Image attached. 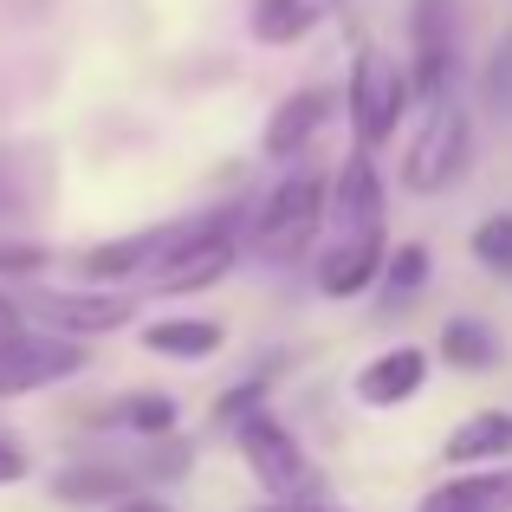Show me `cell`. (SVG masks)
Returning <instances> with one entry per match:
<instances>
[{
  "label": "cell",
  "instance_id": "1",
  "mask_svg": "<svg viewBox=\"0 0 512 512\" xmlns=\"http://www.w3.org/2000/svg\"><path fill=\"white\" fill-rule=\"evenodd\" d=\"M234 441H240V454H247V467H253V480H260L273 500H312L318 493V467H312V454L299 448V435H292L286 422H273L266 409H247L234 422Z\"/></svg>",
  "mask_w": 512,
  "mask_h": 512
},
{
  "label": "cell",
  "instance_id": "2",
  "mask_svg": "<svg viewBox=\"0 0 512 512\" xmlns=\"http://www.w3.org/2000/svg\"><path fill=\"white\" fill-rule=\"evenodd\" d=\"M467 150H474V124H467V111L454 104V91H448V98L428 104L422 137H415L409 156H402V188H415V195H441L448 182H461Z\"/></svg>",
  "mask_w": 512,
  "mask_h": 512
},
{
  "label": "cell",
  "instance_id": "3",
  "mask_svg": "<svg viewBox=\"0 0 512 512\" xmlns=\"http://www.w3.org/2000/svg\"><path fill=\"white\" fill-rule=\"evenodd\" d=\"M402 111H409V72L376 46L357 52V65H350V124H357V137H363V156L396 137Z\"/></svg>",
  "mask_w": 512,
  "mask_h": 512
},
{
  "label": "cell",
  "instance_id": "4",
  "mask_svg": "<svg viewBox=\"0 0 512 512\" xmlns=\"http://www.w3.org/2000/svg\"><path fill=\"white\" fill-rule=\"evenodd\" d=\"M318 221H325V182H318V175H286V182L260 201L247 240L266 260H292V253L318 234Z\"/></svg>",
  "mask_w": 512,
  "mask_h": 512
},
{
  "label": "cell",
  "instance_id": "5",
  "mask_svg": "<svg viewBox=\"0 0 512 512\" xmlns=\"http://www.w3.org/2000/svg\"><path fill=\"white\" fill-rule=\"evenodd\" d=\"M78 370H85V350L72 338H52V331H7L0 338V396H33V389H52Z\"/></svg>",
  "mask_w": 512,
  "mask_h": 512
},
{
  "label": "cell",
  "instance_id": "6",
  "mask_svg": "<svg viewBox=\"0 0 512 512\" xmlns=\"http://www.w3.org/2000/svg\"><path fill=\"white\" fill-rule=\"evenodd\" d=\"M208 221H163V227H143V234H124V240H104V247H85L78 253V273L85 279H130V273H156L169 266L188 240L201 234Z\"/></svg>",
  "mask_w": 512,
  "mask_h": 512
},
{
  "label": "cell",
  "instance_id": "7",
  "mask_svg": "<svg viewBox=\"0 0 512 512\" xmlns=\"http://www.w3.org/2000/svg\"><path fill=\"white\" fill-rule=\"evenodd\" d=\"M234 260H240V234H234V221H227V214H214V221L201 227V234L188 240V247L175 253L169 266H156L150 286H156V292H201V286H221V279L234 273Z\"/></svg>",
  "mask_w": 512,
  "mask_h": 512
},
{
  "label": "cell",
  "instance_id": "8",
  "mask_svg": "<svg viewBox=\"0 0 512 512\" xmlns=\"http://www.w3.org/2000/svg\"><path fill=\"white\" fill-rule=\"evenodd\" d=\"M33 318L104 338V331H117V325L137 318V299H130V292H33Z\"/></svg>",
  "mask_w": 512,
  "mask_h": 512
},
{
  "label": "cell",
  "instance_id": "9",
  "mask_svg": "<svg viewBox=\"0 0 512 512\" xmlns=\"http://www.w3.org/2000/svg\"><path fill=\"white\" fill-rule=\"evenodd\" d=\"M422 383H428V350L396 344V350H383V357L363 363L350 389H357L363 409H402L409 396H422Z\"/></svg>",
  "mask_w": 512,
  "mask_h": 512
},
{
  "label": "cell",
  "instance_id": "10",
  "mask_svg": "<svg viewBox=\"0 0 512 512\" xmlns=\"http://www.w3.org/2000/svg\"><path fill=\"white\" fill-rule=\"evenodd\" d=\"M383 234H344L338 247L325 253V266H318V292L325 299H357V292L376 286V273H383Z\"/></svg>",
  "mask_w": 512,
  "mask_h": 512
},
{
  "label": "cell",
  "instance_id": "11",
  "mask_svg": "<svg viewBox=\"0 0 512 512\" xmlns=\"http://www.w3.org/2000/svg\"><path fill=\"white\" fill-rule=\"evenodd\" d=\"M441 461L448 467H506L512 461V415L506 409H480L441 441Z\"/></svg>",
  "mask_w": 512,
  "mask_h": 512
},
{
  "label": "cell",
  "instance_id": "12",
  "mask_svg": "<svg viewBox=\"0 0 512 512\" xmlns=\"http://www.w3.org/2000/svg\"><path fill=\"white\" fill-rule=\"evenodd\" d=\"M331 117V98L325 91H292V98H279V111L266 117V156H279V163H292V156L305 150V143L318 137V124Z\"/></svg>",
  "mask_w": 512,
  "mask_h": 512
},
{
  "label": "cell",
  "instance_id": "13",
  "mask_svg": "<svg viewBox=\"0 0 512 512\" xmlns=\"http://www.w3.org/2000/svg\"><path fill=\"white\" fill-rule=\"evenodd\" d=\"M338 227L344 234H383V182L370 156H350L338 169Z\"/></svg>",
  "mask_w": 512,
  "mask_h": 512
},
{
  "label": "cell",
  "instance_id": "14",
  "mask_svg": "<svg viewBox=\"0 0 512 512\" xmlns=\"http://www.w3.org/2000/svg\"><path fill=\"white\" fill-rule=\"evenodd\" d=\"M422 512H512V467L441 480V487L422 500Z\"/></svg>",
  "mask_w": 512,
  "mask_h": 512
},
{
  "label": "cell",
  "instance_id": "15",
  "mask_svg": "<svg viewBox=\"0 0 512 512\" xmlns=\"http://www.w3.org/2000/svg\"><path fill=\"white\" fill-rule=\"evenodd\" d=\"M91 428H130V435H143V441H163L175 428V402L156 396V389H137V396L104 402V409L91 415Z\"/></svg>",
  "mask_w": 512,
  "mask_h": 512
},
{
  "label": "cell",
  "instance_id": "16",
  "mask_svg": "<svg viewBox=\"0 0 512 512\" xmlns=\"http://www.w3.org/2000/svg\"><path fill=\"white\" fill-rule=\"evenodd\" d=\"M312 20H318L312 0H247V33L260 46H299Z\"/></svg>",
  "mask_w": 512,
  "mask_h": 512
},
{
  "label": "cell",
  "instance_id": "17",
  "mask_svg": "<svg viewBox=\"0 0 512 512\" xmlns=\"http://www.w3.org/2000/svg\"><path fill=\"white\" fill-rule=\"evenodd\" d=\"M143 487V474L137 467H65L59 480H52V493L59 500H130V493Z\"/></svg>",
  "mask_w": 512,
  "mask_h": 512
},
{
  "label": "cell",
  "instance_id": "18",
  "mask_svg": "<svg viewBox=\"0 0 512 512\" xmlns=\"http://www.w3.org/2000/svg\"><path fill=\"white\" fill-rule=\"evenodd\" d=\"M143 350H156V357H214L221 350V325L214 318H169V325H150L143 331Z\"/></svg>",
  "mask_w": 512,
  "mask_h": 512
},
{
  "label": "cell",
  "instance_id": "19",
  "mask_svg": "<svg viewBox=\"0 0 512 512\" xmlns=\"http://www.w3.org/2000/svg\"><path fill=\"white\" fill-rule=\"evenodd\" d=\"M441 357L454 363V370H493V363H500V338H493L487 325H480V318H448V325H441Z\"/></svg>",
  "mask_w": 512,
  "mask_h": 512
},
{
  "label": "cell",
  "instance_id": "20",
  "mask_svg": "<svg viewBox=\"0 0 512 512\" xmlns=\"http://www.w3.org/2000/svg\"><path fill=\"white\" fill-rule=\"evenodd\" d=\"M389 286V299H409V292H422L428 286V247L422 240H402V247H389L383 253V273H376Z\"/></svg>",
  "mask_w": 512,
  "mask_h": 512
},
{
  "label": "cell",
  "instance_id": "21",
  "mask_svg": "<svg viewBox=\"0 0 512 512\" xmlns=\"http://www.w3.org/2000/svg\"><path fill=\"white\" fill-rule=\"evenodd\" d=\"M474 260L487 266V273L512 279V214H487V221L474 227Z\"/></svg>",
  "mask_w": 512,
  "mask_h": 512
},
{
  "label": "cell",
  "instance_id": "22",
  "mask_svg": "<svg viewBox=\"0 0 512 512\" xmlns=\"http://www.w3.org/2000/svg\"><path fill=\"white\" fill-rule=\"evenodd\" d=\"M480 98H487V111H500L512 117V33L493 46V59H487V78H480Z\"/></svg>",
  "mask_w": 512,
  "mask_h": 512
},
{
  "label": "cell",
  "instance_id": "23",
  "mask_svg": "<svg viewBox=\"0 0 512 512\" xmlns=\"http://www.w3.org/2000/svg\"><path fill=\"white\" fill-rule=\"evenodd\" d=\"M266 383H273V376H253V383H240V389H227L221 402H214V415H221V422H240V415L247 409H260V396H266Z\"/></svg>",
  "mask_w": 512,
  "mask_h": 512
},
{
  "label": "cell",
  "instance_id": "24",
  "mask_svg": "<svg viewBox=\"0 0 512 512\" xmlns=\"http://www.w3.org/2000/svg\"><path fill=\"white\" fill-rule=\"evenodd\" d=\"M46 247H0V273H39Z\"/></svg>",
  "mask_w": 512,
  "mask_h": 512
},
{
  "label": "cell",
  "instance_id": "25",
  "mask_svg": "<svg viewBox=\"0 0 512 512\" xmlns=\"http://www.w3.org/2000/svg\"><path fill=\"white\" fill-rule=\"evenodd\" d=\"M20 480H26V454L0 435V487H20Z\"/></svg>",
  "mask_w": 512,
  "mask_h": 512
},
{
  "label": "cell",
  "instance_id": "26",
  "mask_svg": "<svg viewBox=\"0 0 512 512\" xmlns=\"http://www.w3.org/2000/svg\"><path fill=\"white\" fill-rule=\"evenodd\" d=\"M7 331H20V305H13L7 292H0V338H7Z\"/></svg>",
  "mask_w": 512,
  "mask_h": 512
},
{
  "label": "cell",
  "instance_id": "27",
  "mask_svg": "<svg viewBox=\"0 0 512 512\" xmlns=\"http://www.w3.org/2000/svg\"><path fill=\"white\" fill-rule=\"evenodd\" d=\"M260 512H331V506H318V500H292V506L273 500V506H260Z\"/></svg>",
  "mask_w": 512,
  "mask_h": 512
},
{
  "label": "cell",
  "instance_id": "28",
  "mask_svg": "<svg viewBox=\"0 0 512 512\" xmlns=\"http://www.w3.org/2000/svg\"><path fill=\"white\" fill-rule=\"evenodd\" d=\"M117 512H169V506H156V500H143V493H130V500H117Z\"/></svg>",
  "mask_w": 512,
  "mask_h": 512
},
{
  "label": "cell",
  "instance_id": "29",
  "mask_svg": "<svg viewBox=\"0 0 512 512\" xmlns=\"http://www.w3.org/2000/svg\"><path fill=\"white\" fill-rule=\"evenodd\" d=\"M7 214H20V195H13V188L0 182V221H7Z\"/></svg>",
  "mask_w": 512,
  "mask_h": 512
}]
</instances>
